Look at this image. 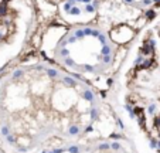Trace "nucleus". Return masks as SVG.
Masks as SVG:
<instances>
[{
	"label": "nucleus",
	"mask_w": 160,
	"mask_h": 153,
	"mask_svg": "<svg viewBox=\"0 0 160 153\" xmlns=\"http://www.w3.org/2000/svg\"><path fill=\"white\" fill-rule=\"evenodd\" d=\"M155 17H156V11L153 10V9H152V10H147L146 13H144V19H146L147 21H150V20H153V19H155Z\"/></svg>",
	"instance_id": "0eeeda50"
},
{
	"label": "nucleus",
	"mask_w": 160,
	"mask_h": 153,
	"mask_svg": "<svg viewBox=\"0 0 160 153\" xmlns=\"http://www.w3.org/2000/svg\"><path fill=\"white\" fill-rule=\"evenodd\" d=\"M152 3H153V0H142V4H144V6H149Z\"/></svg>",
	"instance_id": "2f4dec72"
},
{
	"label": "nucleus",
	"mask_w": 160,
	"mask_h": 153,
	"mask_svg": "<svg viewBox=\"0 0 160 153\" xmlns=\"http://www.w3.org/2000/svg\"><path fill=\"white\" fill-rule=\"evenodd\" d=\"M67 150H68L69 153H79V148H78L77 145H72V146H69Z\"/></svg>",
	"instance_id": "a211bd4d"
},
{
	"label": "nucleus",
	"mask_w": 160,
	"mask_h": 153,
	"mask_svg": "<svg viewBox=\"0 0 160 153\" xmlns=\"http://www.w3.org/2000/svg\"><path fill=\"white\" fill-rule=\"evenodd\" d=\"M98 115H99V112H98V109H96L95 106H92L91 108V118L95 121V119H98Z\"/></svg>",
	"instance_id": "dca6fc26"
},
{
	"label": "nucleus",
	"mask_w": 160,
	"mask_h": 153,
	"mask_svg": "<svg viewBox=\"0 0 160 153\" xmlns=\"http://www.w3.org/2000/svg\"><path fill=\"white\" fill-rule=\"evenodd\" d=\"M155 128H160V116L155 118Z\"/></svg>",
	"instance_id": "c756f323"
},
{
	"label": "nucleus",
	"mask_w": 160,
	"mask_h": 153,
	"mask_svg": "<svg viewBox=\"0 0 160 153\" xmlns=\"http://www.w3.org/2000/svg\"><path fill=\"white\" fill-rule=\"evenodd\" d=\"M58 55H61L62 58H67V57H69V50L67 48V47H64V48H60Z\"/></svg>",
	"instance_id": "4468645a"
},
{
	"label": "nucleus",
	"mask_w": 160,
	"mask_h": 153,
	"mask_svg": "<svg viewBox=\"0 0 160 153\" xmlns=\"http://www.w3.org/2000/svg\"><path fill=\"white\" fill-rule=\"evenodd\" d=\"M98 40H99V43H101L102 46H106V37H105L104 34H101V35H99V37H98Z\"/></svg>",
	"instance_id": "393cba45"
},
{
	"label": "nucleus",
	"mask_w": 160,
	"mask_h": 153,
	"mask_svg": "<svg viewBox=\"0 0 160 153\" xmlns=\"http://www.w3.org/2000/svg\"><path fill=\"white\" fill-rule=\"evenodd\" d=\"M112 54V48H111V46H102V48H101V55L104 57V55H111Z\"/></svg>",
	"instance_id": "423d86ee"
},
{
	"label": "nucleus",
	"mask_w": 160,
	"mask_h": 153,
	"mask_svg": "<svg viewBox=\"0 0 160 153\" xmlns=\"http://www.w3.org/2000/svg\"><path fill=\"white\" fill-rule=\"evenodd\" d=\"M160 149V140H157V150Z\"/></svg>",
	"instance_id": "a19ab883"
},
{
	"label": "nucleus",
	"mask_w": 160,
	"mask_h": 153,
	"mask_svg": "<svg viewBox=\"0 0 160 153\" xmlns=\"http://www.w3.org/2000/svg\"><path fill=\"white\" fill-rule=\"evenodd\" d=\"M6 142H7L9 145H16V137H14L13 135H9V136H6Z\"/></svg>",
	"instance_id": "f3484780"
},
{
	"label": "nucleus",
	"mask_w": 160,
	"mask_h": 153,
	"mask_svg": "<svg viewBox=\"0 0 160 153\" xmlns=\"http://www.w3.org/2000/svg\"><path fill=\"white\" fill-rule=\"evenodd\" d=\"M65 152V149H54V150H51V152H48V153H64Z\"/></svg>",
	"instance_id": "c85d7f7f"
},
{
	"label": "nucleus",
	"mask_w": 160,
	"mask_h": 153,
	"mask_svg": "<svg viewBox=\"0 0 160 153\" xmlns=\"http://www.w3.org/2000/svg\"><path fill=\"white\" fill-rule=\"evenodd\" d=\"M111 149H113V150H119V149H120V143H119V142L111 143Z\"/></svg>",
	"instance_id": "b1692460"
},
{
	"label": "nucleus",
	"mask_w": 160,
	"mask_h": 153,
	"mask_svg": "<svg viewBox=\"0 0 160 153\" xmlns=\"http://www.w3.org/2000/svg\"><path fill=\"white\" fill-rule=\"evenodd\" d=\"M85 10H86V13H93L95 7L92 6V3H89V4H85Z\"/></svg>",
	"instance_id": "aec40b11"
},
{
	"label": "nucleus",
	"mask_w": 160,
	"mask_h": 153,
	"mask_svg": "<svg viewBox=\"0 0 160 153\" xmlns=\"http://www.w3.org/2000/svg\"><path fill=\"white\" fill-rule=\"evenodd\" d=\"M111 137H112V139H115V140H118V139H120L122 136H120V135H118V133H112V135H111Z\"/></svg>",
	"instance_id": "473e14b6"
},
{
	"label": "nucleus",
	"mask_w": 160,
	"mask_h": 153,
	"mask_svg": "<svg viewBox=\"0 0 160 153\" xmlns=\"http://www.w3.org/2000/svg\"><path fill=\"white\" fill-rule=\"evenodd\" d=\"M84 70H85L86 72H93V71H95V68H93L92 65H89V64H85V65H84Z\"/></svg>",
	"instance_id": "5701e85b"
},
{
	"label": "nucleus",
	"mask_w": 160,
	"mask_h": 153,
	"mask_svg": "<svg viewBox=\"0 0 160 153\" xmlns=\"http://www.w3.org/2000/svg\"><path fill=\"white\" fill-rule=\"evenodd\" d=\"M79 126L78 125H71V126L68 128V135L69 136H77V135H79Z\"/></svg>",
	"instance_id": "20e7f679"
},
{
	"label": "nucleus",
	"mask_w": 160,
	"mask_h": 153,
	"mask_svg": "<svg viewBox=\"0 0 160 153\" xmlns=\"http://www.w3.org/2000/svg\"><path fill=\"white\" fill-rule=\"evenodd\" d=\"M111 61H112V55H104L102 57V62H104V64H109Z\"/></svg>",
	"instance_id": "412c9836"
},
{
	"label": "nucleus",
	"mask_w": 160,
	"mask_h": 153,
	"mask_svg": "<svg viewBox=\"0 0 160 153\" xmlns=\"http://www.w3.org/2000/svg\"><path fill=\"white\" fill-rule=\"evenodd\" d=\"M108 149H111L109 143H101L99 145V150H108Z\"/></svg>",
	"instance_id": "4be33fe9"
},
{
	"label": "nucleus",
	"mask_w": 160,
	"mask_h": 153,
	"mask_svg": "<svg viewBox=\"0 0 160 153\" xmlns=\"http://www.w3.org/2000/svg\"><path fill=\"white\" fill-rule=\"evenodd\" d=\"M125 2H128V3H133V0H125Z\"/></svg>",
	"instance_id": "79ce46f5"
},
{
	"label": "nucleus",
	"mask_w": 160,
	"mask_h": 153,
	"mask_svg": "<svg viewBox=\"0 0 160 153\" xmlns=\"http://www.w3.org/2000/svg\"><path fill=\"white\" fill-rule=\"evenodd\" d=\"M24 75V71L23 70H16L13 74H11V79H19Z\"/></svg>",
	"instance_id": "9b49d317"
},
{
	"label": "nucleus",
	"mask_w": 160,
	"mask_h": 153,
	"mask_svg": "<svg viewBox=\"0 0 160 153\" xmlns=\"http://www.w3.org/2000/svg\"><path fill=\"white\" fill-rule=\"evenodd\" d=\"M155 112H156V105L155 104L149 105V108H147V113H149V115H155Z\"/></svg>",
	"instance_id": "6ab92c4d"
},
{
	"label": "nucleus",
	"mask_w": 160,
	"mask_h": 153,
	"mask_svg": "<svg viewBox=\"0 0 160 153\" xmlns=\"http://www.w3.org/2000/svg\"><path fill=\"white\" fill-rule=\"evenodd\" d=\"M74 35L78 38V40H84V37H85V33H84V28H77L74 31Z\"/></svg>",
	"instance_id": "9d476101"
},
{
	"label": "nucleus",
	"mask_w": 160,
	"mask_h": 153,
	"mask_svg": "<svg viewBox=\"0 0 160 153\" xmlns=\"http://www.w3.org/2000/svg\"><path fill=\"white\" fill-rule=\"evenodd\" d=\"M7 14V3L0 2V17H4Z\"/></svg>",
	"instance_id": "1a4fd4ad"
},
{
	"label": "nucleus",
	"mask_w": 160,
	"mask_h": 153,
	"mask_svg": "<svg viewBox=\"0 0 160 153\" xmlns=\"http://www.w3.org/2000/svg\"><path fill=\"white\" fill-rule=\"evenodd\" d=\"M0 133L3 135V136H9L10 135V128L7 126V125H4V126H2V129H0Z\"/></svg>",
	"instance_id": "2eb2a0df"
},
{
	"label": "nucleus",
	"mask_w": 160,
	"mask_h": 153,
	"mask_svg": "<svg viewBox=\"0 0 160 153\" xmlns=\"http://www.w3.org/2000/svg\"><path fill=\"white\" fill-rule=\"evenodd\" d=\"M84 33H85V35H92V28L91 27H84Z\"/></svg>",
	"instance_id": "bb28decb"
},
{
	"label": "nucleus",
	"mask_w": 160,
	"mask_h": 153,
	"mask_svg": "<svg viewBox=\"0 0 160 153\" xmlns=\"http://www.w3.org/2000/svg\"><path fill=\"white\" fill-rule=\"evenodd\" d=\"M71 75H72V78H75V79H82V77H81L79 74H75L74 72V74H71Z\"/></svg>",
	"instance_id": "f704fd0d"
},
{
	"label": "nucleus",
	"mask_w": 160,
	"mask_h": 153,
	"mask_svg": "<svg viewBox=\"0 0 160 153\" xmlns=\"http://www.w3.org/2000/svg\"><path fill=\"white\" fill-rule=\"evenodd\" d=\"M92 130H93V126H92V125H88V126L85 128V132H86V133H89V132H92Z\"/></svg>",
	"instance_id": "72a5a7b5"
},
{
	"label": "nucleus",
	"mask_w": 160,
	"mask_h": 153,
	"mask_svg": "<svg viewBox=\"0 0 160 153\" xmlns=\"http://www.w3.org/2000/svg\"><path fill=\"white\" fill-rule=\"evenodd\" d=\"M3 38H4V35H3V34H2V33H0V41H2V40H3Z\"/></svg>",
	"instance_id": "ea45409f"
},
{
	"label": "nucleus",
	"mask_w": 160,
	"mask_h": 153,
	"mask_svg": "<svg viewBox=\"0 0 160 153\" xmlns=\"http://www.w3.org/2000/svg\"><path fill=\"white\" fill-rule=\"evenodd\" d=\"M101 94V98H106V91H99Z\"/></svg>",
	"instance_id": "e433bc0d"
},
{
	"label": "nucleus",
	"mask_w": 160,
	"mask_h": 153,
	"mask_svg": "<svg viewBox=\"0 0 160 153\" xmlns=\"http://www.w3.org/2000/svg\"><path fill=\"white\" fill-rule=\"evenodd\" d=\"M68 14H69V16H79V14H81V9L78 7V6H74V7L69 10Z\"/></svg>",
	"instance_id": "ddd939ff"
},
{
	"label": "nucleus",
	"mask_w": 160,
	"mask_h": 153,
	"mask_svg": "<svg viewBox=\"0 0 160 153\" xmlns=\"http://www.w3.org/2000/svg\"><path fill=\"white\" fill-rule=\"evenodd\" d=\"M77 40H78V38L75 37V35H71V37H68V38H67L68 44H74V43H75V41H77Z\"/></svg>",
	"instance_id": "cd10ccee"
},
{
	"label": "nucleus",
	"mask_w": 160,
	"mask_h": 153,
	"mask_svg": "<svg viewBox=\"0 0 160 153\" xmlns=\"http://www.w3.org/2000/svg\"><path fill=\"white\" fill-rule=\"evenodd\" d=\"M116 122H118V125H119L120 129H125V126H123V123H122V121H120V119H116Z\"/></svg>",
	"instance_id": "c9c22d12"
},
{
	"label": "nucleus",
	"mask_w": 160,
	"mask_h": 153,
	"mask_svg": "<svg viewBox=\"0 0 160 153\" xmlns=\"http://www.w3.org/2000/svg\"><path fill=\"white\" fill-rule=\"evenodd\" d=\"M159 37H160V33H159Z\"/></svg>",
	"instance_id": "37998d69"
},
{
	"label": "nucleus",
	"mask_w": 160,
	"mask_h": 153,
	"mask_svg": "<svg viewBox=\"0 0 160 153\" xmlns=\"http://www.w3.org/2000/svg\"><path fill=\"white\" fill-rule=\"evenodd\" d=\"M150 148H152V149H157V140H156V139H150Z\"/></svg>",
	"instance_id": "a878e982"
},
{
	"label": "nucleus",
	"mask_w": 160,
	"mask_h": 153,
	"mask_svg": "<svg viewBox=\"0 0 160 153\" xmlns=\"http://www.w3.org/2000/svg\"><path fill=\"white\" fill-rule=\"evenodd\" d=\"M64 84H67L68 86H75L77 85V81L72 77H64Z\"/></svg>",
	"instance_id": "6e6552de"
},
{
	"label": "nucleus",
	"mask_w": 160,
	"mask_h": 153,
	"mask_svg": "<svg viewBox=\"0 0 160 153\" xmlns=\"http://www.w3.org/2000/svg\"><path fill=\"white\" fill-rule=\"evenodd\" d=\"M99 35H101L99 30H92V37H99Z\"/></svg>",
	"instance_id": "7c9ffc66"
},
{
	"label": "nucleus",
	"mask_w": 160,
	"mask_h": 153,
	"mask_svg": "<svg viewBox=\"0 0 160 153\" xmlns=\"http://www.w3.org/2000/svg\"><path fill=\"white\" fill-rule=\"evenodd\" d=\"M112 82H113V79H112V78H109V79H108V85H112Z\"/></svg>",
	"instance_id": "58836bf2"
},
{
	"label": "nucleus",
	"mask_w": 160,
	"mask_h": 153,
	"mask_svg": "<svg viewBox=\"0 0 160 153\" xmlns=\"http://www.w3.org/2000/svg\"><path fill=\"white\" fill-rule=\"evenodd\" d=\"M81 3H85V4H89V3H92V0H82Z\"/></svg>",
	"instance_id": "4c0bfd02"
},
{
	"label": "nucleus",
	"mask_w": 160,
	"mask_h": 153,
	"mask_svg": "<svg viewBox=\"0 0 160 153\" xmlns=\"http://www.w3.org/2000/svg\"><path fill=\"white\" fill-rule=\"evenodd\" d=\"M64 62H65V65H67V67H72V68H75V67H77L75 61L71 58V57H67V58H64Z\"/></svg>",
	"instance_id": "f8f14e48"
},
{
	"label": "nucleus",
	"mask_w": 160,
	"mask_h": 153,
	"mask_svg": "<svg viewBox=\"0 0 160 153\" xmlns=\"http://www.w3.org/2000/svg\"><path fill=\"white\" fill-rule=\"evenodd\" d=\"M135 31L128 26H118L116 28L111 30L109 31V37L111 40L115 41L118 44H126L133 38Z\"/></svg>",
	"instance_id": "f257e3e1"
},
{
	"label": "nucleus",
	"mask_w": 160,
	"mask_h": 153,
	"mask_svg": "<svg viewBox=\"0 0 160 153\" xmlns=\"http://www.w3.org/2000/svg\"><path fill=\"white\" fill-rule=\"evenodd\" d=\"M152 65H155V58L153 57H146L143 61V64H142L140 70H146V68H150Z\"/></svg>",
	"instance_id": "f03ea898"
},
{
	"label": "nucleus",
	"mask_w": 160,
	"mask_h": 153,
	"mask_svg": "<svg viewBox=\"0 0 160 153\" xmlns=\"http://www.w3.org/2000/svg\"><path fill=\"white\" fill-rule=\"evenodd\" d=\"M46 74L50 78H57L58 77V71H57L55 68H46Z\"/></svg>",
	"instance_id": "39448f33"
},
{
	"label": "nucleus",
	"mask_w": 160,
	"mask_h": 153,
	"mask_svg": "<svg viewBox=\"0 0 160 153\" xmlns=\"http://www.w3.org/2000/svg\"><path fill=\"white\" fill-rule=\"evenodd\" d=\"M82 98H84L85 101H88V102H91V104H93V99H95V95H93V92H92V91L86 89V91H84V92H82Z\"/></svg>",
	"instance_id": "7ed1b4c3"
}]
</instances>
